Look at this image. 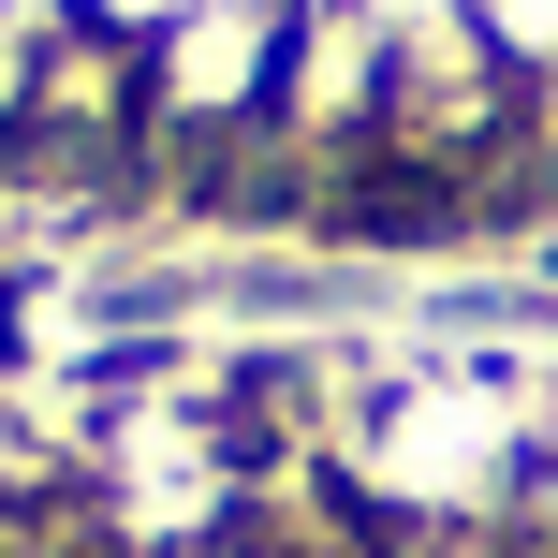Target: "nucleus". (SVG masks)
<instances>
[{
	"mask_svg": "<svg viewBox=\"0 0 558 558\" xmlns=\"http://www.w3.org/2000/svg\"><path fill=\"white\" fill-rule=\"evenodd\" d=\"M104 15H118V29H162V15H192V0H104Z\"/></svg>",
	"mask_w": 558,
	"mask_h": 558,
	"instance_id": "obj_3",
	"label": "nucleus"
},
{
	"mask_svg": "<svg viewBox=\"0 0 558 558\" xmlns=\"http://www.w3.org/2000/svg\"><path fill=\"white\" fill-rule=\"evenodd\" d=\"M251 74H265V29L251 15H206L192 45H177V88H192V104H251Z\"/></svg>",
	"mask_w": 558,
	"mask_h": 558,
	"instance_id": "obj_1",
	"label": "nucleus"
},
{
	"mask_svg": "<svg viewBox=\"0 0 558 558\" xmlns=\"http://www.w3.org/2000/svg\"><path fill=\"white\" fill-rule=\"evenodd\" d=\"M0 308H15V294H0Z\"/></svg>",
	"mask_w": 558,
	"mask_h": 558,
	"instance_id": "obj_4",
	"label": "nucleus"
},
{
	"mask_svg": "<svg viewBox=\"0 0 558 558\" xmlns=\"http://www.w3.org/2000/svg\"><path fill=\"white\" fill-rule=\"evenodd\" d=\"M471 29H485V59H558V0H471Z\"/></svg>",
	"mask_w": 558,
	"mask_h": 558,
	"instance_id": "obj_2",
	"label": "nucleus"
}]
</instances>
